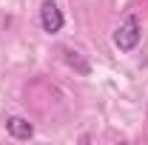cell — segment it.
<instances>
[{"mask_svg":"<svg viewBox=\"0 0 148 145\" xmlns=\"http://www.w3.org/2000/svg\"><path fill=\"white\" fill-rule=\"evenodd\" d=\"M140 40H143V26H140V20L134 14H128L117 26V31H114V46L120 51H134L140 46Z\"/></svg>","mask_w":148,"mask_h":145,"instance_id":"cell-1","label":"cell"},{"mask_svg":"<svg viewBox=\"0 0 148 145\" xmlns=\"http://www.w3.org/2000/svg\"><path fill=\"white\" fill-rule=\"evenodd\" d=\"M40 26H43L46 34L63 31L66 17H63V12H60V6H57L54 0H43V3H40Z\"/></svg>","mask_w":148,"mask_h":145,"instance_id":"cell-2","label":"cell"},{"mask_svg":"<svg viewBox=\"0 0 148 145\" xmlns=\"http://www.w3.org/2000/svg\"><path fill=\"white\" fill-rule=\"evenodd\" d=\"M6 131H9L14 140H32V137H34V125H32L26 117H17V114L6 120Z\"/></svg>","mask_w":148,"mask_h":145,"instance_id":"cell-3","label":"cell"},{"mask_svg":"<svg viewBox=\"0 0 148 145\" xmlns=\"http://www.w3.org/2000/svg\"><path fill=\"white\" fill-rule=\"evenodd\" d=\"M63 54H66V63H69L71 68H77V71L83 74V77H86V74H91V66H88V63H86V60L80 57V51H71V49H63Z\"/></svg>","mask_w":148,"mask_h":145,"instance_id":"cell-4","label":"cell"}]
</instances>
